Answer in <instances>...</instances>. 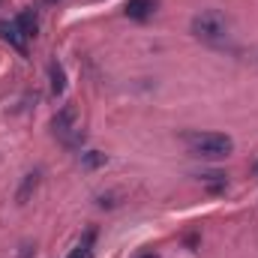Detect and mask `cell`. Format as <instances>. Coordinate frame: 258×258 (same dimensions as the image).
I'll return each instance as SVG.
<instances>
[{"instance_id":"obj_1","label":"cell","mask_w":258,"mask_h":258,"mask_svg":"<svg viewBox=\"0 0 258 258\" xmlns=\"http://www.w3.org/2000/svg\"><path fill=\"white\" fill-rule=\"evenodd\" d=\"M186 147L195 156H207V159H222L234 150V141L222 132H192L186 135Z\"/></svg>"},{"instance_id":"obj_2","label":"cell","mask_w":258,"mask_h":258,"mask_svg":"<svg viewBox=\"0 0 258 258\" xmlns=\"http://www.w3.org/2000/svg\"><path fill=\"white\" fill-rule=\"evenodd\" d=\"M192 33L198 39H204V42H219V39L228 36V21H225L222 12L207 9V12H201V15L192 18Z\"/></svg>"},{"instance_id":"obj_3","label":"cell","mask_w":258,"mask_h":258,"mask_svg":"<svg viewBox=\"0 0 258 258\" xmlns=\"http://www.w3.org/2000/svg\"><path fill=\"white\" fill-rule=\"evenodd\" d=\"M54 135L63 141L66 147H78L84 141V129H81V120H78V111L72 105H63V111L54 117Z\"/></svg>"},{"instance_id":"obj_4","label":"cell","mask_w":258,"mask_h":258,"mask_svg":"<svg viewBox=\"0 0 258 258\" xmlns=\"http://www.w3.org/2000/svg\"><path fill=\"white\" fill-rule=\"evenodd\" d=\"M0 39H6L12 48H18L21 54L27 51V36L21 33V27L15 21H0Z\"/></svg>"},{"instance_id":"obj_5","label":"cell","mask_w":258,"mask_h":258,"mask_svg":"<svg viewBox=\"0 0 258 258\" xmlns=\"http://www.w3.org/2000/svg\"><path fill=\"white\" fill-rule=\"evenodd\" d=\"M153 9H156V0H126V18H132V21L150 18Z\"/></svg>"},{"instance_id":"obj_6","label":"cell","mask_w":258,"mask_h":258,"mask_svg":"<svg viewBox=\"0 0 258 258\" xmlns=\"http://www.w3.org/2000/svg\"><path fill=\"white\" fill-rule=\"evenodd\" d=\"M15 24L21 27V33L30 39V36H36V30H39V18H36V12L33 9H24L18 18H15Z\"/></svg>"},{"instance_id":"obj_7","label":"cell","mask_w":258,"mask_h":258,"mask_svg":"<svg viewBox=\"0 0 258 258\" xmlns=\"http://www.w3.org/2000/svg\"><path fill=\"white\" fill-rule=\"evenodd\" d=\"M48 75H51V93L54 96H60L66 90V75H63V66L57 63V60H51V66H48Z\"/></svg>"},{"instance_id":"obj_8","label":"cell","mask_w":258,"mask_h":258,"mask_svg":"<svg viewBox=\"0 0 258 258\" xmlns=\"http://www.w3.org/2000/svg\"><path fill=\"white\" fill-rule=\"evenodd\" d=\"M93 240H96V231L90 228V231L81 237V243L75 246V252H72L69 258H93Z\"/></svg>"},{"instance_id":"obj_9","label":"cell","mask_w":258,"mask_h":258,"mask_svg":"<svg viewBox=\"0 0 258 258\" xmlns=\"http://www.w3.org/2000/svg\"><path fill=\"white\" fill-rule=\"evenodd\" d=\"M102 162H105V153H96V150L81 153V165H84V168H96V165H102Z\"/></svg>"},{"instance_id":"obj_10","label":"cell","mask_w":258,"mask_h":258,"mask_svg":"<svg viewBox=\"0 0 258 258\" xmlns=\"http://www.w3.org/2000/svg\"><path fill=\"white\" fill-rule=\"evenodd\" d=\"M207 189L210 192H222L225 189V177L222 174H207Z\"/></svg>"},{"instance_id":"obj_11","label":"cell","mask_w":258,"mask_h":258,"mask_svg":"<svg viewBox=\"0 0 258 258\" xmlns=\"http://www.w3.org/2000/svg\"><path fill=\"white\" fill-rule=\"evenodd\" d=\"M33 186H36V174H27V183H24V189H21V192H18V198H21V201H24V198H27V192H30V189H33Z\"/></svg>"},{"instance_id":"obj_12","label":"cell","mask_w":258,"mask_h":258,"mask_svg":"<svg viewBox=\"0 0 258 258\" xmlns=\"http://www.w3.org/2000/svg\"><path fill=\"white\" fill-rule=\"evenodd\" d=\"M138 258H156V255L153 252H144V255H138Z\"/></svg>"},{"instance_id":"obj_13","label":"cell","mask_w":258,"mask_h":258,"mask_svg":"<svg viewBox=\"0 0 258 258\" xmlns=\"http://www.w3.org/2000/svg\"><path fill=\"white\" fill-rule=\"evenodd\" d=\"M48 3H57V0H48Z\"/></svg>"},{"instance_id":"obj_14","label":"cell","mask_w":258,"mask_h":258,"mask_svg":"<svg viewBox=\"0 0 258 258\" xmlns=\"http://www.w3.org/2000/svg\"><path fill=\"white\" fill-rule=\"evenodd\" d=\"M255 174H258V165H255Z\"/></svg>"}]
</instances>
